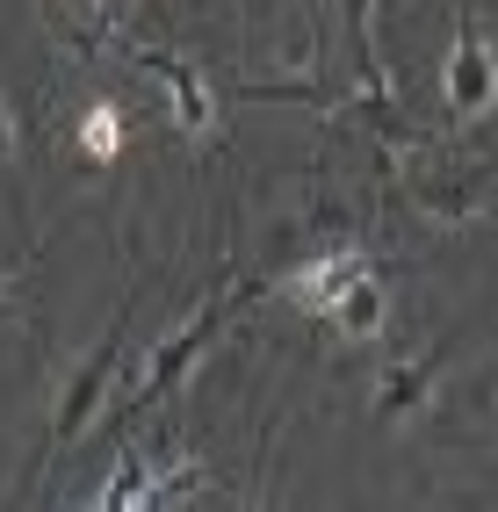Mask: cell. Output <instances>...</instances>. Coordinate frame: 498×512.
I'll list each match as a JSON object with an SVG mask.
<instances>
[{
	"instance_id": "7a4b0ae2",
	"label": "cell",
	"mask_w": 498,
	"mask_h": 512,
	"mask_svg": "<svg viewBox=\"0 0 498 512\" xmlns=\"http://www.w3.org/2000/svg\"><path fill=\"white\" fill-rule=\"evenodd\" d=\"M498 101V51L484 44V29H462V44L448 58V109L455 116H484Z\"/></svg>"
},
{
	"instance_id": "ba28073f",
	"label": "cell",
	"mask_w": 498,
	"mask_h": 512,
	"mask_svg": "<svg viewBox=\"0 0 498 512\" xmlns=\"http://www.w3.org/2000/svg\"><path fill=\"white\" fill-rule=\"evenodd\" d=\"M332 325H340L347 339H376V332H383V282L361 275V282L347 289V303L332 311Z\"/></svg>"
},
{
	"instance_id": "277c9868",
	"label": "cell",
	"mask_w": 498,
	"mask_h": 512,
	"mask_svg": "<svg viewBox=\"0 0 498 512\" xmlns=\"http://www.w3.org/2000/svg\"><path fill=\"white\" fill-rule=\"evenodd\" d=\"M369 275V260H361L354 246H340V253H325V260H311V267H296L289 275V296L304 303V311H318V318H332L347 303V289Z\"/></svg>"
},
{
	"instance_id": "8fae6325",
	"label": "cell",
	"mask_w": 498,
	"mask_h": 512,
	"mask_svg": "<svg viewBox=\"0 0 498 512\" xmlns=\"http://www.w3.org/2000/svg\"><path fill=\"white\" fill-rule=\"evenodd\" d=\"M246 512H260V498H253V505H246Z\"/></svg>"
},
{
	"instance_id": "52a82bcc",
	"label": "cell",
	"mask_w": 498,
	"mask_h": 512,
	"mask_svg": "<svg viewBox=\"0 0 498 512\" xmlns=\"http://www.w3.org/2000/svg\"><path fill=\"white\" fill-rule=\"evenodd\" d=\"M130 145V123H123V109L116 101H94V109L80 116V152L94 159V166H116V152Z\"/></svg>"
},
{
	"instance_id": "5b68a950",
	"label": "cell",
	"mask_w": 498,
	"mask_h": 512,
	"mask_svg": "<svg viewBox=\"0 0 498 512\" xmlns=\"http://www.w3.org/2000/svg\"><path fill=\"white\" fill-rule=\"evenodd\" d=\"M116 354H123V318H116V332L94 347V361L80 368V383H73V397H65V419H58V440H80L87 433V419H94V404H102V383L116 375Z\"/></svg>"
},
{
	"instance_id": "8992f818",
	"label": "cell",
	"mask_w": 498,
	"mask_h": 512,
	"mask_svg": "<svg viewBox=\"0 0 498 512\" xmlns=\"http://www.w3.org/2000/svg\"><path fill=\"white\" fill-rule=\"evenodd\" d=\"M434 375H441V347H426L419 361L390 368V375H383V390H376V412H383V419H405V412H419V404H426V390H434Z\"/></svg>"
},
{
	"instance_id": "9c48e42d",
	"label": "cell",
	"mask_w": 498,
	"mask_h": 512,
	"mask_svg": "<svg viewBox=\"0 0 498 512\" xmlns=\"http://www.w3.org/2000/svg\"><path fill=\"white\" fill-rule=\"evenodd\" d=\"M8 152H15V130H8V101H0V166H8Z\"/></svg>"
},
{
	"instance_id": "30bf717a",
	"label": "cell",
	"mask_w": 498,
	"mask_h": 512,
	"mask_svg": "<svg viewBox=\"0 0 498 512\" xmlns=\"http://www.w3.org/2000/svg\"><path fill=\"white\" fill-rule=\"evenodd\" d=\"M94 8H102V15H123V0H94Z\"/></svg>"
},
{
	"instance_id": "6da1fadb",
	"label": "cell",
	"mask_w": 498,
	"mask_h": 512,
	"mask_svg": "<svg viewBox=\"0 0 498 512\" xmlns=\"http://www.w3.org/2000/svg\"><path fill=\"white\" fill-rule=\"evenodd\" d=\"M217 325H224V296H210V303H203V311H195V318H188V332H181V339H166V354L152 361V375H145V383H138V397H130V404H123V412H152V404L166 397V383H181V375H188V361H195V354H203V347H210V332H217Z\"/></svg>"
},
{
	"instance_id": "3957f363",
	"label": "cell",
	"mask_w": 498,
	"mask_h": 512,
	"mask_svg": "<svg viewBox=\"0 0 498 512\" xmlns=\"http://www.w3.org/2000/svg\"><path fill=\"white\" fill-rule=\"evenodd\" d=\"M138 65L166 80V94H174V116H181V130H188V138H210V123H217V101H210V80H203V65H195V58H174V51H145Z\"/></svg>"
}]
</instances>
